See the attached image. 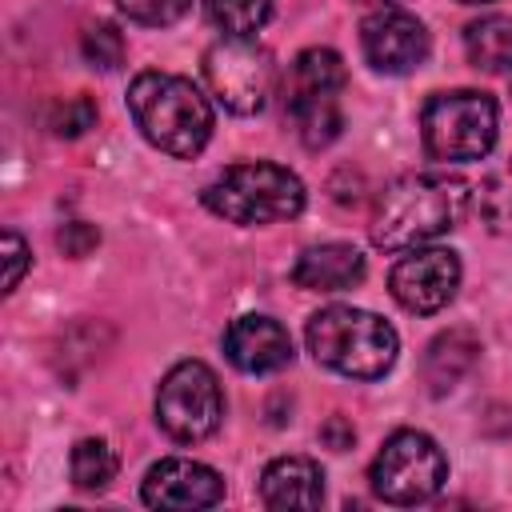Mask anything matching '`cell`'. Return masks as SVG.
<instances>
[{
	"instance_id": "27",
	"label": "cell",
	"mask_w": 512,
	"mask_h": 512,
	"mask_svg": "<svg viewBox=\"0 0 512 512\" xmlns=\"http://www.w3.org/2000/svg\"><path fill=\"white\" fill-rule=\"evenodd\" d=\"M364 4H376V8H400L404 0H364Z\"/></svg>"
},
{
	"instance_id": "24",
	"label": "cell",
	"mask_w": 512,
	"mask_h": 512,
	"mask_svg": "<svg viewBox=\"0 0 512 512\" xmlns=\"http://www.w3.org/2000/svg\"><path fill=\"white\" fill-rule=\"evenodd\" d=\"M4 264H8V272H4V292H12V288L20 284V276H24V268H28V248H24V240H20L16 232H4Z\"/></svg>"
},
{
	"instance_id": "15",
	"label": "cell",
	"mask_w": 512,
	"mask_h": 512,
	"mask_svg": "<svg viewBox=\"0 0 512 512\" xmlns=\"http://www.w3.org/2000/svg\"><path fill=\"white\" fill-rule=\"evenodd\" d=\"M260 500L268 508H320L324 472L308 456H280L260 476Z\"/></svg>"
},
{
	"instance_id": "18",
	"label": "cell",
	"mask_w": 512,
	"mask_h": 512,
	"mask_svg": "<svg viewBox=\"0 0 512 512\" xmlns=\"http://www.w3.org/2000/svg\"><path fill=\"white\" fill-rule=\"evenodd\" d=\"M68 472H72V484L80 492H104L116 476V452L104 444V440H76L72 456H68Z\"/></svg>"
},
{
	"instance_id": "2",
	"label": "cell",
	"mask_w": 512,
	"mask_h": 512,
	"mask_svg": "<svg viewBox=\"0 0 512 512\" xmlns=\"http://www.w3.org/2000/svg\"><path fill=\"white\" fill-rule=\"evenodd\" d=\"M128 112L144 140L176 160H192L212 136V104L192 80L172 72H140L128 84Z\"/></svg>"
},
{
	"instance_id": "7",
	"label": "cell",
	"mask_w": 512,
	"mask_h": 512,
	"mask_svg": "<svg viewBox=\"0 0 512 512\" xmlns=\"http://www.w3.org/2000/svg\"><path fill=\"white\" fill-rule=\"evenodd\" d=\"M220 420L224 392L216 372L200 360H180L176 368H168L156 392V424L180 444H200L220 428Z\"/></svg>"
},
{
	"instance_id": "10",
	"label": "cell",
	"mask_w": 512,
	"mask_h": 512,
	"mask_svg": "<svg viewBox=\"0 0 512 512\" xmlns=\"http://www.w3.org/2000/svg\"><path fill=\"white\" fill-rule=\"evenodd\" d=\"M364 60L384 76H404L428 60V28L404 8H376L360 24Z\"/></svg>"
},
{
	"instance_id": "8",
	"label": "cell",
	"mask_w": 512,
	"mask_h": 512,
	"mask_svg": "<svg viewBox=\"0 0 512 512\" xmlns=\"http://www.w3.org/2000/svg\"><path fill=\"white\" fill-rule=\"evenodd\" d=\"M204 80L228 112L256 116L272 96L276 64L256 36H224L204 52Z\"/></svg>"
},
{
	"instance_id": "12",
	"label": "cell",
	"mask_w": 512,
	"mask_h": 512,
	"mask_svg": "<svg viewBox=\"0 0 512 512\" xmlns=\"http://www.w3.org/2000/svg\"><path fill=\"white\" fill-rule=\"evenodd\" d=\"M344 60L340 52L332 48H304L288 72H284V84H280V96H284V112L288 120L292 116H304V112H320V108H340V92H344Z\"/></svg>"
},
{
	"instance_id": "17",
	"label": "cell",
	"mask_w": 512,
	"mask_h": 512,
	"mask_svg": "<svg viewBox=\"0 0 512 512\" xmlns=\"http://www.w3.org/2000/svg\"><path fill=\"white\" fill-rule=\"evenodd\" d=\"M464 52L480 72L512 80V16H484L464 28Z\"/></svg>"
},
{
	"instance_id": "19",
	"label": "cell",
	"mask_w": 512,
	"mask_h": 512,
	"mask_svg": "<svg viewBox=\"0 0 512 512\" xmlns=\"http://www.w3.org/2000/svg\"><path fill=\"white\" fill-rule=\"evenodd\" d=\"M204 12L224 36H256L272 16V0H204Z\"/></svg>"
},
{
	"instance_id": "22",
	"label": "cell",
	"mask_w": 512,
	"mask_h": 512,
	"mask_svg": "<svg viewBox=\"0 0 512 512\" xmlns=\"http://www.w3.org/2000/svg\"><path fill=\"white\" fill-rule=\"evenodd\" d=\"M116 8H120L132 24L168 28V24H176L180 16H188L192 0H116Z\"/></svg>"
},
{
	"instance_id": "9",
	"label": "cell",
	"mask_w": 512,
	"mask_h": 512,
	"mask_svg": "<svg viewBox=\"0 0 512 512\" xmlns=\"http://www.w3.org/2000/svg\"><path fill=\"white\" fill-rule=\"evenodd\" d=\"M388 288H392L396 304L416 316L440 312L460 288V260L448 248H408L392 264Z\"/></svg>"
},
{
	"instance_id": "6",
	"label": "cell",
	"mask_w": 512,
	"mask_h": 512,
	"mask_svg": "<svg viewBox=\"0 0 512 512\" xmlns=\"http://www.w3.org/2000/svg\"><path fill=\"white\" fill-rule=\"evenodd\" d=\"M368 480H372V492L384 500V504H424L432 500L444 480H448V460L440 452V444L428 436V432H416V428H400L392 432L380 452L372 456V468H368Z\"/></svg>"
},
{
	"instance_id": "28",
	"label": "cell",
	"mask_w": 512,
	"mask_h": 512,
	"mask_svg": "<svg viewBox=\"0 0 512 512\" xmlns=\"http://www.w3.org/2000/svg\"><path fill=\"white\" fill-rule=\"evenodd\" d=\"M460 4H492V0H460Z\"/></svg>"
},
{
	"instance_id": "13",
	"label": "cell",
	"mask_w": 512,
	"mask_h": 512,
	"mask_svg": "<svg viewBox=\"0 0 512 512\" xmlns=\"http://www.w3.org/2000/svg\"><path fill=\"white\" fill-rule=\"evenodd\" d=\"M224 356L248 376H268L292 364V336L272 316H240L224 332Z\"/></svg>"
},
{
	"instance_id": "21",
	"label": "cell",
	"mask_w": 512,
	"mask_h": 512,
	"mask_svg": "<svg viewBox=\"0 0 512 512\" xmlns=\"http://www.w3.org/2000/svg\"><path fill=\"white\" fill-rule=\"evenodd\" d=\"M80 52H84V60L92 68L112 72V68L124 64V36H120L116 24H104V20L100 24H88L84 36H80Z\"/></svg>"
},
{
	"instance_id": "25",
	"label": "cell",
	"mask_w": 512,
	"mask_h": 512,
	"mask_svg": "<svg viewBox=\"0 0 512 512\" xmlns=\"http://www.w3.org/2000/svg\"><path fill=\"white\" fill-rule=\"evenodd\" d=\"M100 240V232L96 228H88V224H64V232H60V248L68 252V256H84L92 244Z\"/></svg>"
},
{
	"instance_id": "11",
	"label": "cell",
	"mask_w": 512,
	"mask_h": 512,
	"mask_svg": "<svg viewBox=\"0 0 512 512\" xmlns=\"http://www.w3.org/2000/svg\"><path fill=\"white\" fill-rule=\"evenodd\" d=\"M140 496L148 508H172V512H192V508H212L224 496V480L216 468L184 456H168L148 468Z\"/></svg>"
},
{
	"instance_id": "4",
	"label": "cell",
	"mask_w": 512,
	"mask_h": 512,
	"mask_svg": "<svg viewBox=\"0 0 512 512\" xmlns=\"http://www.w3.org/2000/svg\"><path fill=\"white\" fill-rule=\"evenodd\" d=\"M204 208L244 224V228H260V224H280L304 212V184L296 172L272 164V160H248V164H232L224 168L204 192H200Z\"/></svg>"
},
{
	"instance_id": "5",
	"label": "cell",
	"mask_w": 512,
	"mask_h": 512,
	"mask_svg": "<svg viewBox=\"0 0 512 512\" xmlns=\"http://www.w3.org/2000/svg\"><path fill=\"white\" fill-rule=\"evenodd\" d=\"M500 132V112L488 92L456 88V92H432L420 108V136L432 160L464 164L492 152Z\"/></svg>"
},
{
	"instance_id": "3",
	"label": "cell",
	"mask_w": 512,
	"mask_h": 512,
	"mask_svg": "<svg viewBox=\"0 0 512 512\" xmlns=\"http://www.w3.org/2000/svg\"><path fill=\"white\" fill-rule=\"evenodd\" d=\"M308 352L316 356V364H324L340 376L380 380L396 364L400 336L376 312L332 304L308 320Z\"/></svg>"
},
{
	"instance_id": "1",
	"label": "cell",
	"mask_w": 512,
	"mask_h": 512,
	"mask_svg": "<svg viewBox=\"0 0 512 512\" xmlns=\"http://www.w3.org/2000/svg\"><path fill=\"white\" fill-rule=\"evenodd\" d=\"M468 184L448 172H408L392 180L372 212V244L384 252L420 248L452 232L468 212Z\"/></svg>"
},
{
	"instance_id": "20",
	"label": "cell",
	"mask_w": 512,
	"mask_h": 512,
	"mask_svg": "<svg viewBox=\"0 0 512 512\" xmlns=\"http://www.w3.org/2000/svg\"><path fill=\"white\" fill-rule=\"evenodd\" d=\"M480 216L492 232H512V160L492 168L480 184Z\"/></svg>"
},
{
	"instance_id": "26",
	"label": "cell",
	"mask_w": 512,
	"mask_h": 512,
	"mask_svg": "<svg viewBox=\"0 0 512 512\" xmlns=\"http://www.w3.org/2000/svg\"><path fill=\"white\" fill-rule=\"evenodd\" d=\"M320 440H324L332 452H344V448H352V440H356V428H352L344 416H328V424L320 428Z\"/></svg>"
},
{
	"instance_id": "23",
	"label": "cell",
	"mask_w": 512,
	"mask_h": 512,
	"mask_svg": "<svg viewBox=\"0 0 512 512\" xmlns=\"http://www.w3.org/2000/svg\"><path fill=\"white\" fill-rule=\"evenodd\" d=\"M92 120H96L92 100H88V96H76V100H64V104L52 108L48 128H52L56 136H80L84 128H92Z\"/></svg>"
},
{
	"instance_id": "16",
	"label": "cell",
	"mask_w": 512,
	"mask_h": 512,
	"mask_svg": "<svg viewBox=\"0 0 512 512\" xmlns=\"http://www.w3.org/2000/svg\"><path fill=\"white\" fill-rule=\"evenodd\" d=\"M476 352H480V344H476V336L464 332V328L436 336V340L428 344V352H424V384H428V392H432V396H444L448 388H456L460 376L472 368Z\"/></svg>"
},
{
	"instance_id": "14",
	"label": "cell",
	"mask_w": 512,
	"mask_h": 512,
	"mask_svg": "<svg viewBox=\"0 0 512 512\" xmlns=\"http://www.w3.org/2000/svg\"><path fill=\"white\" fill-rule=\"evenodd\" d=\"M292 280L308 292H344L364 280V256L352 244H316L292 264Z\"/></svg>"
}]
</instances>
